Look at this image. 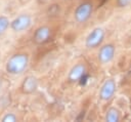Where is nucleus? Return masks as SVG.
Masks as SVG:
<instances>
[{
  "mask_svg": "<svg viewBox=\"0 0 131 122\" xmlns=\"http://www.w3.org/2000/svg\"><path fill=\"white\" fill-rule=\"evenodd\" d=\"M29 65V55L25 52H17L12 54L5 64V71L10 75L23 74Z\"/></svg>",
  "mask_w": 131,
  "mask_h": 122,
  "instance_id": "f257e3e1",
  "label": "nucleus"
},
{
  "mask_svg": "<svg viewBox=\"0 0 131 122\" xmlns=\"http://www.w3.org/2000/svg\"><path fill=\"white\" fill-rule=\"evenodd\" d=\"M105 36V31L102 28H94L85 39V47L88 49H94L101 45Z\"/></svg>",
  "mask_w": 131,
  "mask_h": 122,
  "instance_id": "f03ea898",
  "label": "nucleus"
},
{
  "mask_svg": "<svg viewBox=\"0 0 131 122\" xmlns=\"http://www.w3.org/2000/svg\"><path fill=\"white\" fill-rule=\"evenodd\" d=\"M93 12V4L90 2H82L77 6V8L74 11V19L78 24H84L86 23Z\"/></svg>",
  "mask_w": 131,
  "mask_h": 122,
  "instance_id": "7ed1b4c3",
  "label": "nucleus"
},
{
  "mask_svg": "<svg viewBox=\"0 0 131 122\" xmlns=\"http://www.w3.org/2000/svg\"><path fill=\"white\" fill-rule=\"evenodd\" d=\"M116 89H117V84L113 78H108V79L104 80V82L100 86L99 93H98L100 100H102V101L111 100L113 98V96L115 95Z\"/></svg>",
  "mask_w": 131,
  "mask_h": 122,
  "instance_id": "20e7f679",
  "label": "nucleus"
},
{
  "mask_svg": "<svg viewBox=\"0 0 131 122\" xmlns=\"http://www.w3.org/2000/svg\"><path fill=\"white\" fill-rule=\"evenodd\" d=\"M31 26H32V16L28 13L19 14L10 22V29L13 32H17V33L28 30Z\"/></svg>",
  "mask_w": 131,
  "mask_h": 122,
  "instance_id": "39448f33",
  "label": "nucleus"
},
{
  "mask_svg": "<svg viewBox=\"0 0 131 122\" xmlns=\"http://www.w3.org/2000/svg\"><path fill=\"white\" fill-rule=\"evenodd\" d=\"M115 53H116V46L113 43H107L102 45L97 53V59L100 64L102 65H106L110 64L114 57H115Z\"/></svg>",
  "mask_w": 131,
  "mask_h": 122,
  "instance_id": "423d86ee",
  "label": "nucleus"
},
{
  "mask_svg": "<svg viewBox=\"0 0 131 122\" xmlns=\"http://www.w3.org/2000/svg\"><path fill=\"white\" fill-rule=\"evenodd\" d=\"M51 38V29L48 26H40L37 28L33 34V42L42 45L48 42Z\"/></svg>",
  "mask_w": 131,
  "mask_h": 122,
  "instance_id": "0eeeda50",
  "label": "nucleus"
},
{
  "mask_svg": "<svg viewBox=\"0 0 131 122\" xmlns=\"http://www.w3.org/2000/svg\"><path fill=\"white\" fill-rule=\"evenodd\" d=\"M85 74H86V66L83 63H78L74 65L69 71L68 81L70 83H77L84 77Z\"/></svg>",
  "mask_w": 131,
  "mask_h": 122,
  "instance_id": "6e6552de",
  "label": "nucleus"
},
{
  "mask_svg": "<svg viewBox=\"0 0 131 122\" xmlns=\"http://www.w3.org/2000/svg\"><path fill=\"white\" fill-rule=\"evenodd\" d=\"M20 91L25 94L34 93L38 88V80L34 76H28L20 84Z\"/></svg>",
  "mask_w": 131,
  "mask_h": 122,
  "instance_id": "1a4fd4ad",
  "label": "nucleus"
},
{
  "mask_svg": "<svg viewBox=\"0 0 131 122\" xmlns=\"http://www.w3.org/2000/svg\"><path fill=\"white\" fill-rule=\"evenodd\" d=\"M121 119V112L117 108H110L104 115V120L107 122H118Z\"/></svg>",
  "mask_w": 131,
  "mask_h": 122,
  "instance_id": "9d476101",
  "label": "nucleus"
},
{
  "mask_svg": "<svg viewBox=\"0 0 131 122\" xmlns=\"http://www.w3.org/2000/svg\"><path fill=\"white\" fill-rule=\"evenodd\" d=\"M10 27V21L7 16L5 15H1L0 16V36L3 35L7 29Z\"/></svg>",
  "mask_w": 131,
  "mask_h": 122,
  "instance_id": "9b49d317",
  "label": "nucleus"
},
{
  "mask_svg": "<svg viewBox=\"0 0 131 122\" xmlns=\"http://www.w3.org/2000/svg\"><path fill=\"white\" fill-rule=\"evenodd\" d=\"M16 115L13 114V113H6L2 118H1V121L3 122H14L16 121Z\"/></svg>",
  "mask_w": 131,
  "mask_h": 122,
  "instance_id": "f8f14e48",
  "label": "nucleus"
},
{
  "mask_svg": "<svg viewBox=\"0 0 131 122\" xmlns=\"http://www.w3.org/2000/svg\"><path fill=\"white\" fill-rule=\"evenodd\" d=\"M131 4V0H117V5L119 7H127Z\"/></svg>",
  "mask_w": 131,
  "mask_h": 122,
  "instance_id": "ddd939ff",
  "label": "nucleus"
},
{
  "mask_svg": "<svg viewBox=\"0 0 131 122\" xmlns=\"http://www.w3.org/2000/svg\"><path fill=\"white\" fill-rule=\"evenodd\" d=\"M1 87H2V80H1V78H0V90H1Z\"/></svg>",
  "mask_w": 131,
  "mask_h": 122,
  "instance_id": "4468645a",
  "label": "nucleus"
}]
</instances>
